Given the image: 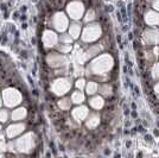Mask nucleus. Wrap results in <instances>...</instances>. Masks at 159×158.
<instances>
[{"mask_svg":"<svg viewBox=\"0 0 159 158\" xmlns=\"http://www.w3.org/2000/svg\"><path fill=\"white\" fill-rule=\"evenodd\" d=\"M113 66V59L109 55H105L101 56L99 58L93 61L92 63V68L95 74H103V72L109 70Z\"/></svg>","mask_w":159,"mask_h":158,"instance_id":"1","label":"nucleus"},{"mask_svg":"<svg viewBox=\"0 0 159 158\" xmlns=\"http://www.w3.org/2000/svg\"><path fill=\"white\" fill-rule=\"evenodd\" d=\"M101 35V27L99 24H90L89 26L84 29L83 32V40L84 42H93V40H98Z\"/></svg>","mask_w":159,"mask_h":158,"instance_id":"2","label":"nucleus"},{"mask_svg":"<svg viewBox=\"0 0 159 158\" xmlns=\"http://www.w3.org/2000/svg\"><path fill=\"white\" fill-rule=\"evenodd\" d=\"M84 7L80 1H73L68 5V13L73 19H80L83 14Z\"/></svg>","mask_w":159,"mask_h":158,"instance_id":"3","label":"nucleus"},{"mask_svg":"<svg viewBox=\"0 0 159 158\" xmlns=\"http://www.w3.org/2000/svg\"><path fill=\"white\" fill-rule=\"evenodd\" d=\"M71 88V81L68 79H61L57 80L53 83V93L55 94H61L64 95L66 93H68V91Z\"/></svg>","mask_w":159,"mask_h":158,"instance_id":"4","label":"nucleus"},{"mask_svg":"<svg viewBox=\"0 0 159 158\" xmlns=\"http://www.w3.org/2000/svg\"><path fill=\"white\" fill-rule=\"evenodd\" d=\"M144 20L148 26H158L159 25V12L156 10L147 11L144 16Z\"/></svg>","mask_w":159,"mask_h":158,"instance_id":"5","label":"nucleus"},{"mask_svg":"<svg viewBox=\"0 0 159 158\" xmlns=\"http://www.w3.org/2000/svg\"><path fill=\"white\" fill-rule=\"evenodd\" d=\"M53 26L58 31H64L68 27V19L63 13H57L53 17Z\"/></svg>","mask_w":159,"mask_h":158,"instance_id":"6","label":"nucleus"},{"mask_svg":"<svg viewBox=\"0 0 159 158\" xmlns=\"http://www.w3.org/2000/svg\"><path fill=\"white\" fill-rule=\"evenodd\" d=\"M88 113H89L88 108L84 107V106H81V107H77L73 111V117L75 118L76 121H82V120H84L87 118Z\"/></svg>","mask_w":159,"mask_h":158,"instance_id":"7","label":"nucleus"},{"mask_svg":"<svg viewBox=\"0 0 159 158\" xmlns=\"http://www.w3.org/2000/svg\"><path fill=\"white\" fill-rule=\"evenodd\" d=\"M99 124H100V117L96 115V114L90 115L86 123V125L88 128H95L96 126H99Z\"/></svg>","mask_w":159,"mask_h":158,"instance_id":"8","label":"nucleus"},{"mask_svg":"<svg viewBox=\"0 0 159 158\" xmlns=\"http://www.w3.org/2000/svg\"><path fill=\"white\" fill-rule=\"evenodd\" d=\"M89 104H90V106H92L93 108H95V109H100V108L103 107L105 101H103V99H102L101 96H94L93 99L89 100Z\"/></svg>","mask_w":159,"mask_h":158,"instance_id":"9","label":"nucleus"},{"mask_svg":"<svg viewBox=\"0 0 159 158\" xmlns=\"http://www.w3.org/2000/svg\"><path fill=\"white\" fill-rule=\"evenodd\" d=\"M56 42H57V36H56V33L48 31V32L45 33V45L52 46L56 44Z\"/></svg>","mask_w":159,"mask_h":158,"instance_id":"10","label":"nucleus"},{"mask_svg":"<svg viewBox=\"0 0 159 158\" xmlns=\"http://www.w3.org/2000/svg\"><path fill=\"white\" fill-rule=\"evenodd\" d=\"M86 91L88 95H94L95 93L99 91V85L94 81H89L88 85L86 86Z\"/></svg>","mask_w":159,"mask_h":158,"instance_id":"11","label":"nucleus"},{"mask_svg":"<svg viewBox=\"0 0 159 158\" xmlns=\"http://www.w3.org/2000/svg\"><path fill=\"white\" fill-rule=\"evenodd\" d=\"M80 32H81V26L79 24H73L69 29V35L73 37V40H76L79 37Z\"/></svg>","mask_w":159,"mask_h":158,"instance_id":"12","label":"nucleus"},{"mask_svg":"<svg viewBox=\"0 0 159 158\" xmlns=\"http://www.w3.org/2000/svg\"><path fill=\"white\" fill-rule=\"evenodd\" d=\"M71 101L74 104H82L84 101V94L82 92H74L71 95Z\"/></svg>","mask_w":159,"mask_h":158,"instance_id":"13","label":"nucleus"},{"mask_svg":"<svg viewBox=\"0 0 159 158\" xmlns=\"http://www.w3.org/2000/svg\"><path fill=\"white\" fill-rule=\"evenodd\" d=\"M151 76L153 80H159V62H157L156 64L152 66L151 69Z\"/></svg>","mask_w":159,"mask_h":158,"instance_id":"14","label":"nucleus"},{"mask_svg":"<svg viewBox=\"0 0 159 158\" xmlns=\"http://www.w3.org/2000/svg\"><path fill=\"white\" fill-rule=\"evenodd\" d=\"M58 106H60L62 109H64V111L69 109V108H70V106H71L70 99H63V100H61L60 102H58Z\"/></svg>","mask_w":159,"mask_h":158,"instance_id":"15","label":"nucleus"},{"mask_svg":"<svg viewBox=\"0 0 159 158\" xmlns=\"http://www.w3.org/2000/svg\"><path fill=\"white\" fill-rule=\"evenodd\" d=\"M100 91H101V93L105 95V96H108V95H111L112 94V87L108 86V85H103V86L100 88Z\"/></svg>","mask_w":159,"mask_h":158,"instance_id":"16","label":"nucleus"},{"mask_svg":"<svg viewBox=\"0 0 159 158\" xmlns=\"http://www.w3.org/2000/svg\"><path fill=\"white\" fill-rule=\"evenodd\" d=\"M86 21H90V20L95 19V12H94L93 10H89L88 12H87V16H86Z\"/></svg>","mask_w":159,"mask_h":158,"instance_id":"17","label":"nucleus"},{"mask_svg":"<svg viewBox=\"0 0 159 158\" xmlns=\"http://www.w3.org/2000/svg\"><path fill=\"white\" fill-rule=\"evenodd\" d=\"M71 40H73V37H71L70 35H63V36L61 37V42H64L66 44H69Z\"/></svg>","mask_w":159,"mask_h":158,"instance_id":"18","label":"nucleus"},{"mask_svg":"<svg viewBox=\"0 0 159 158\" xmlns=\"http://www.w3.org/2000/svg\"><path fill=\"white\" fill-rule=\"evenodd\" d=\"M76 87L79 88V89H83L84 87H86V81L83 79H80L76 81Z\"/></svg>","mask_w":159,"mask_h":158,"instance_id":"19","label":"nucleus"},{"mask_svg":"<svg viewBox=\"0 0 159 158\" xmlns=\"http://www.w3.org/2000/svg\"><path fill=\"white\" fill-rule=\"evenodd\" d=\"M152 6H153V8H154L156 11H158V12H159V0H153Z\"/></svg>","mask_w":159,"mask_h":158,"instance_id":"20","label":"nucleus"},{"mask_svg":"<svg viewBox=\"0 0 159 158\" xmlns=\"http://www.w3.org/2000/svg\"><path fill=\"white\" fill-rule=\"evenodd\" d=\"M153 89H154V93H156L157 95H159V82L154 85V88H153Z\"/></svg>","mask_w":159,"mask_h":158,"instance_id":"21","label":"nucleus"},{"mask_svg":"<svg viewBox=\"0 0 159 158\" xmlns=\"http://www.w3.org/2000/svg\"><path fill=\"white\" fill-rule=\"evenodd\" d=\"M1 10H2V11H6L7 10V7H6L5 4H1Z\"/></svg>","mask_w":159,"mask_h":158,"instance_id":"22","label":"nucleus"},{"mask_svg":"<svg viewBox=\"0 0 159 158\" xmlns=\"http://www.w3.org/2000/svg\"><path fill=\"white\" fill-rule=\"evenodd\" d=\"M21 27H23V29H26V27H27V24H26V23H24V24L21 25Z\"/></svg>","mask_w":159,"mask_h":158,"instance_id":"23","label":"nucleus"},{"mask_svg":"<svg viewBox=\"0 0 159 158\" xmlns=\"http://www.w3.org/2000/svg\"><path fill=\"white\" fill-rule=\"evenodd\" d=\"M26 19V16H21V17H20V20H25Z\"/></svg>","mask_w":159,"mask_h":158,"instance_id":"24","label":"nucleus"},{"mask_svg":"<svg viewBox=\"0 0 159 158\" xmlns=\"http://www.w3.org/2000/svg\"><path fill=\"white\" fill-rule=\"evenodd\" d=\"M18 16H19V13H18V12H14V18H18Z\"/></svg>","mask_w":159,"mask_h":158,"instance_id":"25","label":"nucleus"}]
</instances>
